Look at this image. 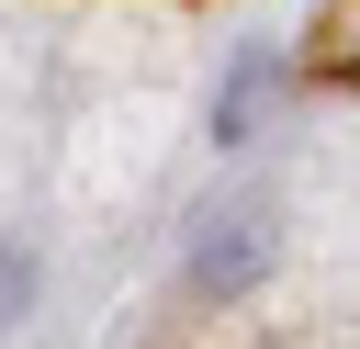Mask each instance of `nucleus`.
<instances>
[{"instance_id": "1", "label": "nucleus", "mask_w": 360, "mask_h": 349, "mask_svg": "<svg viewBox=\"0 0 360 349\" xmlns=\"http://www.w3.org/2000/svg\"><path fill=\"white\" fill-rule=\"evenodd\" d=\"M259 259H270V203H225V214L191 236V281H202V293H236Z\"/></svg>"}, {"instance_id": "2", "label": "nucleus", "mask_w": 360, "mask_h": 349, "mask_svg": "<svg viewBox=\"0 0 360 349\" xmlns=\"http://www.w3.org/2000/svg\"><path fill=\"white\" fill-rule=\"evenodd\" d=\"M259 90H270V56L248 45V56H236V79H225V101H214V135H248V113H259Z\"/></svg>"}, {"instance_id": "3", "label": "nucleus", "mask_w": 360, "mask_h": 349, "mask_svg": "<svg viewBox=\"0 0 360 349\" xmlns=\"http://www.w3.org/2000/svg\"><path fill=\"white\" fill-rule=\"evenodd\" d=\"M11 293H34V259H11V248H0V304H11ZM0 326H11V315H0Z\"/></svg>"}]
</instances>
